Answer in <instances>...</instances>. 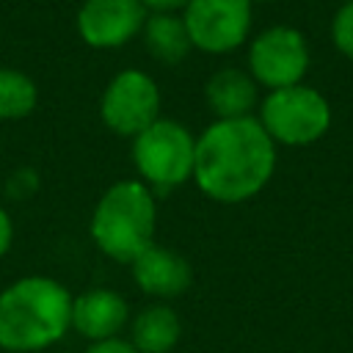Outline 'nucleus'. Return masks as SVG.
Here are the masks:
<instances>
[{"label": "nucleus", "instance_id": "6e6552de", "mask_svg": "<svg viewBox=\"0 0 353 353\" xmlns=\"http://www.w3.org/2000/svg\"><path fill=\"white\" fill-rule=\"evenodd\" d=\"M193 50L223 55L248 41L254 22L251 0H190L182 11Z\"/></svg>", "mask_w": 353, "mask_h": 353}, {"label": "nucleus", "instance_id": "2eb2a0df", "mask_svg": "<svg viewBox=\"0 0 353 353\" xmlns=\"http://www.w3.org/2000/svg\"><path fill=\"white\" fill-rule=\"evenodd\" d=\"M39 105V85L22 69H0V121H22Z\"/></svg>", "mask_w": 353, "mask_h": 353}, {"label": "nucleus", "instance_id": "9b49d317", "mask_svg": "<svg viewBox=\"0 0 353 353\" xmlns=\"http://www.w3.org/2000/svg\"><path fill=\"white\" fill-rule=\"evenodd\" d=\"M130 268H132V279H135L138 290L163 303L182 295L193 281L190 262L179 251L160 245V243L149 245Z\"/></svg>", "mask_w": 353, "mask_h": 353}, {"label": "nucleus", "instance_id": "412c9836", "mask_svg": "<svg viewBox=\"0 0 353 353\" xmlns=\"http://www.w3.org/2000/svg\"><path fill=\"white\" fill-rule=\"evenodd\" d=\"M251 3H256V0H251ZM259 3H265V0H259Z\"/></svg>", "mask_w": 353, "mask_h": 353}, {"label": "nucleus", "instance_id": "aec40b11", "mask_svg": "<svg viewBox=\"0 0 353 353\" xmlns=\"http://www.w3.org/2000/svg\"><path fill=\"white\" fill-rule=\"evenodd\" d=\"M190 0H143L149 14H179Z\"/></svg>", "mask_w": 353, "mask_h": 353}, {"label": "nucleus", "instance_id": "dca6fc26", "mask_svg": "<svg viewBox=\"0 0 353 353\" xmlns=\"http://www.w3.org/2000/svg\"><path fill=\"white\" fill-rule=\"evenodd\" d=\"M331 41L339 55L353 61V0H345L331 19Z\"/></svg>", "mask_w": 353, "mask_h": 353}, {"label": "nucleus", "instance_id": "ddd939ff", "mask_svg": "<svg viewBox=\"0 0 353 353\" xmlns=\"http://www.w3.org/2000/svg\"><path fill=\"white\" fill-rule=\"evenodd\" d=\"M182 336V320L174 306L154 301L143 306L130 325V342L138 353H171Z\"/></svg>", "mask_w": 353, "mask_h": 353}, {"label": "nucleus", "instance_id": "f8f14e48", "mask_svg": "<svg viewBox=\"0 0 353 353\" xmlns=\"http://www.w3.org/2000/svg\"><path fill=\"white\" fill-rule=\"evenodd\" d=\"M204 99L215 119H243V116H254L262 97L248 69L223 66L210 74L204 85Z\"/></svg>", "mask_w": 353, "mask_h": 353}, {"label": "nucleus", "instance_id": "f03ea898", "mask_svg": "<svg viewBox=\"0 0 353 353\" xmlns=\"http://www.w3.org/2000/svg\"><path fill=\"white\" fill-rule=\"evenodd\" d=\"M72 292L52 276H22L0 292V350L41 353L72 331Z\"/></svg>", "mask_w": 353, "mask_h": 353}, {"label": "nucleus", "instance_id": "6ab92c4d", "mask_svg": "<svg viewBox=\"0 0 353 353\" xmlns=\"http://www.w3.org/2000/svg\"><path fill=\"white\" fill-rule=\"evenodd\" d=\"M11 243H14V221H11L8 210L0 207V259L8 254Z\"/></svg>", "mask_w": 353, "mask_h": 353}, {"label": "nucleus", "instance_id": "f3484780", "mask_svg": "<svg viewBox=\"0 0 353 353\" xmlns=\"http://www.w3.org/2000/svg\"><path fill=\"white\" fill-rule=\"evenodd\" d=\"M36 171L33 168H19L8 176V196L11 199H28L36 190Z\"/></svg>", "mask_w": 353, "mask_h": 353}, {"label": "nucleus", "instance_id": "39448f33", "mask_svg": "<svg viewBox=\"0 0 353 353\" xmlns=\"http://www.w3.org/2000/svg\"><path fill=\"white\" fill-rule=\"evenodd\" d=\"M256 110L276 146H312L331 130L334 119L328 99L306 83L268 91Z\"/></svg>", "mask_w": 353, "mask_h": 353}, {"label": "nucleus", "instance_id": "a211bd4d", "mask_svg": "<svg viewBox=\"0 0 353 353\" xmlns=\"http://www.w3.org/2000/svg\"><path fill=\"white\" fill-rule=\"evenodd\" d=\"M83 353H138V350L130 339L113 336V339H102V342H88V347Z\"/></svg>", "mask_w": 353, "mask_h": 353}, {"label": "nucleus", "instance_id": "7ed1b4c3", "mask_svg": "<svg viewBox=\"0 0 353 353\" xmlns=\"http://www.w3.org/2000/svg\"><path fill=\"white\" fill-rule=\"evenodd\" d=\"M157 232V199L135 176L113 182L91 210L88 234L94 245L113 262L132 265Z\"/></svg>", "mask_w": 353, "mask_h": 353}, {"label": "nucleus", "instance_id": "1a4fd4ad", "mask_svg": "<svg viewBox=\"0 0 353 353\" xmlns=\"http://www.w3.org/2000/svg\"><path fill=\"white\" fill-rule=\"evenodd\" d=\"M146 17L143 0H83L77 33L94 50H116L141 36Z\"/></svg>", "mask_w": 353, "mask_h": 353}, {"label": "nucleus", "instance_id": "9d476101", "mask_svg": "<svg viewBox=\"0 0 353 353\" xmlns=\"http://www.w3.org/2000/svg\"><path fill=\"white\" fill-rule=\"evenodd\" d=\"M130 323V303L110 287H91L72 298V331L88 342L113 339Z\"/></svg>", "mask_w": 353, "mask_h": 353}, {"label": "nucleus", "instance_id": "20e7f679", "mask_svg": "<svg viewBox=\"0 0 353 353\" xmlns=\"http://www.w3.org/2000/svg\"><path fill=\"white\" fill-rule=\"evenodd\" d=\"M138 179L157 196L193 179L196 135L176 119H157L132 138Z\"/></svg>", "mask_w": 353, "mask_h": 353}, {"label": "nucleus", "instance_id": "f257e3e1", "mask_svg": "<svg viewBox=\"0 0 353 353\" xmlns=\"http://www.w3.org/2000/svg\"><path fill=\"white\" fill-rule=\"evenodd\" d=\"M279 146L256 116L215 119L196 138V188L218 204H243L265 190Z\"/></svg>", "mask_w": 353, "mask_h": 353}, {"label": "nucleus", "instance_id": "0eeeda50", "mask_svg": "<svg viewBox=\"0 0 353 353\" xmlns=\"http://www.w3.org/2000/svg\"><path fill=\"white\" fill-rule=\"evenodd\" d=\"M99 119L110 132L121 138H135L160 119L157 80L135 66L116 72L99 97Z\"/></svg>", "mask_w": 353, "mask_h": 353}, {"label": "nucleus", "instance_id": "4468645a", "mask_svg": "<svg viewBox=\"0 0 353 353\" xmlns=\"http://www.w3.org/2000/svg\"><path fill=\"white\" fill-rule=\"evenodd\" d=\"M141 39H143L146 52L157 63H165V66L182 63L193 50L182 14H149L141 30Z\"/></svg>", "mask_w": 353, "mask_h": 353}, {"label": "nucleus", "instance_id": "423d86ee", "mask_svg": "<svg viewBox=\"0 0 353 353\" xmlns=\"http://www.w3.org/2000/svg\"><path fill=\"white\" fill-rule=\"evenodd\" d=\"M248 74L256 85L276 91L303 83L312 52L306 36L292 25H270L259 30L248 44Z\"/></svg>", "mask_w": 353, "mask_h": 353}]
</instances>
